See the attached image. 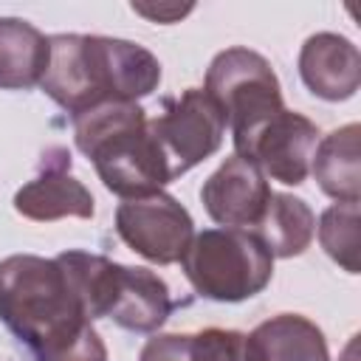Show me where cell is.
I'll list each match as a JSON object with an SVG mask.
<instances>
[{
	"mask_svg": "<svg viewBox=\"0 0 361 361\" xmlns=\"http://www.w3.org/2000/svg\"><path fill=\"white\" fill-rule=\"evenodd\" d=\"M73 141L85 152L104 189L121 200L161 192L169 166L149 133V116L138 102H110L73 118Z\"/></svg>",
	"mask_w": 361,
	"mask_h": 361,
	"instance_id": "3",
	"label": "cell"
},
{
	"mask_svg": "<svg viewBox=\"0 0 361 361\" xmlns=\"http://www.w3.org/2000/svg\"><path fill=\"white\" fill-rule=\"evenodd\" d=\"M180 268L197 296L245 302L268 288L274 257L248 228H206L192 237Z\"/></svg>",
	"mask_w": 361,
	"mask_h": 361,
	"instance_id": "5",
	"label": "cell"
},
{
	"mask_svg": "<svg viewBox=\"0 0 361 361\" xmlns=\"http://www.w3.org/2000/svg\"><path fill=\"white\" fill-rule=\"evenodd\" d=\"M56 262L65 268L90 322L113 319L130 333H155L175 307L166 282L149 268L121 265L76 248L62 251Z\"/></svg>",
	"mask_w": 361,
	"mask_h": 361,
	"instance_id": "4",
	"label": "cell"
},
{
	"mask_svg": "<svg viewBox=\"0 0 361 361\" xmlns=\"http://www.w3.org/2000/svg\"><path fill=\"white\" fill-rule=\"evenodd\" d=\"M135 14H141V17H147V20H152V23H178L180 17H186L195 6H178V3H158V6H144V3H133L130 6Z\"/></svg>",
	"mask_w": 361,
	"mask_h": 361,
	"instance_id": "19",
	"label": "cell"
},
{
	"mask_svg": "<svg viewBox=\"0 0 361 361\" xmlns=\"http://www.w3.org/2000/svg\"><path fill=\"white\" fill-rule=\"evenodd\" d=\"M48 37L17 17H0V87L28 90L42 82L48 68Z\"/></svg>",
	"mask_w": 361,
	"mask_h": 361,
	"instance_id": "15",
	"label": "cell"
},
{
	"mask_svg": "<svg viewBox=\"0 0 361 361\" xmlns=\"http://www.w3.org/2000/svg\"><path fill=\"white\" fill-rule=\"evenodd\" d=\"M203 90L212 96V102L220 107L226 127L231 130L234 152L279 110L282 104V87L271 68V62L243 45L220 51L209 71Z\"/></svg>",
	"mask_w": 361,
	"mask_h": 361,
	"instance_id": "6",
	"label": "cell"
},
{
	"mask_svg": "<svg viewBox=\"0 0 361 361\" xmlns=\"http://www.w3.org/2000/svg\"><path fill=\"white\" fill-rule=\"evenodd\" d=\"M254 361H330L324 333L299 313H279L248 333Z\"/></svg>",
	"mask_w": 361,
	"mask_h": 361,
	"instance_id": "13",
	"label": "cell"
},
{
	"mask_svg": "<svg viewBox=\"0 0 361 361\" xmlns=\"http://www.w3.org/2000/svg\"><path fill=\"white\" fill-rule=\"evenodd\" d=\"M319 144V127L293 110H279L271 116L240 149L265 178L285 186H299L310 175V161Z\"/></svg>",
	"mask_w": 361,
	"mask_h": 361,
	"instance_id": "9",
	"label": "cell"
},
{
	"mask_svg": "<svg viewBox=\"0 0 361 361\" xmlns=\"http://www.w3.org/2000/svg\"><path fill=\"white\" fill-rule=\"evenodd\" d=\"M319 243L347 274H358V203H333L319 217Z\"/></svg>",
	"mask_w": 361,
	"mask_h": 361,
	"instance_id": "18",
	"label": "cell"
},
{
	"mask_svg": "<svg viewBox=\"0 0 361 361\" xmlns=\"http://www.w3.org/2000/svg\"><path fill=\"white\" fill-rule=\"evenodd\" d=\"M68 169L71 155L65 149L59 161L45 158L42 172L14 192V212L37 223H54L62 217H93L96 200L90 189L82 180H76Z\"/></svg>",
	"mask_w": 361,
	"mask_h": 361,
	"instance_id": "11",
	"label": "cell"
},
{
	"mask_svg": "<svg viewBox=\"0 0 361 361\" xmlns=\"http://www.w3.org/2000/svg\"><path fill=\"white\" fill-rule=\"evenodd\" d=\"M0 322L34 361H107V347L56 257L0 259Z\"/></svg>",
	"mask_w": 361,
	"mask_h": 361,
	"instance_id": "1",
	"label": "cell"
},
{
	"mask_svg": "<svg viewBox=\"0 0 361 361\" xmlns=\"http://www.w3.org/2000/svg\"><path fill=\"white\" fill-rule=\"evenodd\" d=\"M138 361H254V353L245 333L206 327L200 333L152 336Z\"/></svg>",
	"mask_w": 361,
	"mask_h": 361,
	"instance_id": "14",
	"label": "cell"
},
{
	"mask_svg": "<svg viewBox=\"0 0 361 361\" xmlns=\"http://www.w3.org/2000/svg\"><path fill=\"white\" fill-rule=\"evenodd\" d=\"M149 133L175 180L220 149L226 118L203 87H186L149 118Z\"/></svg>",
	"mask_w": 361,
	"mask_h": 361,
	"instance_id": "7",
	"label": "cell"
},
{
	"mask_svg": "<svg viewBox=\"0 0 361 361\" xmlns=\"http://www.w3.org/2000/svg\"><path fill=\"white\" fill-rule=\"evenodd\" d=\"M268 178L243 155H228L200 186L206 214L220 228H254L271 200Z\"/></svg>",
	"mask_w": 361,
	"mask_h": 361,
	"instance_id": "10",
	"label": "cell"
},
{
	"mask_svg": "<svg viewBox=\"0 0 361 361\" xmlns=\"http://www.w3.org/2000/svg\"><path fill=\"white\" fill-rule=\"evenodd\" d=\"M299 76L305 87L324 102H344L361 85L358 48L333 31H319L299 51Z\"/></svg>",
	"mask_w": 361,
	"mask_h": 361,
	"instance_id": "12",
	"label": "cell"
},
{
	"mask_svg": "<svg viewBox=\"0 0 361 361\" xmlns=\"http://www.w3.org/2000/svg\"><path fill=\"white\" fill-rule=\"evenodd\" d=\"M116 231L127 248L155 265L180 262L186 254L195 223L192 214L166 192L135 200H121L116 209Z\"/></svg>",
	"mask_w": 361,
	"mask_h": 361,
	"instance_id": "8",
	"label": "cell"
},
{
	"mask_svg": "<svg viewBox=\"0 0 361 361\" xmlns=\"http://www.w3.org/2000/svg\"><path fill=\"white\" fill-rule=\"evenodd\" d=\"M254 234L271 251V257H299L310 248L316 234V214L313 209L293 195L274 192L262 217L254 226Z\"/></svg>",
	"mask_w": 361,
	"mask_h": 361,
	"instance_id": "17",
	"label": "cell"
},
{
	"mask_svg": "<svg viewBox=\"0 0 361 361\" xmlns=\"http://www.w3.org/2000/svg\"><path fill=\"white\" fill-rule=\"evenodd\" d=\"M310 172L319 189L336 203H358L361 172H358V124H344L316 144Z\"/></svg>",
	"mask_w": 361,
	"mask_h": 361,
	"instance_id": "16",
	"label": "cell"
},
{
	"mask_svg": "<svg viewBox=\"0 0 361 361\" xmlns=\"http://www.w3.org/2000/svg\"><path fill=\"white\" fill-rule=\"evenodd\" d=\"M51 56L39 82L73 118L110 102H138L161 82V62L144 45L102 34H54Z\"/></svg>",
	"mask_w": 361,
	"mask_h": 361,
	"instance_id": "2",
	"label": "cell"
}]
</instances>
